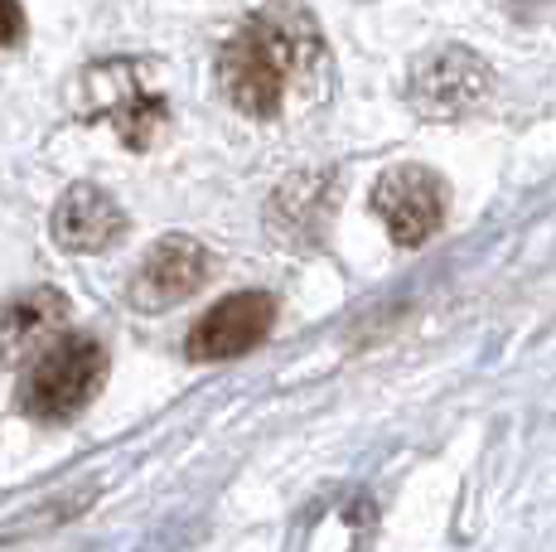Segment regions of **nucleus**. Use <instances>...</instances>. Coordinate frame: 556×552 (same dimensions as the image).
<instances>
[{
  "mask_svg": "<svg viewBox=\"0 0 556 552\" xmlns=\"http://www.w3.org/2000/svg\"><path fill=\"white\" fill-rule=\"evenodd\" d=\"M126 233V214L106 189L98 185H73L68 195L53 204V238L68 252H102Z\"/></svg>",
  "mask_w": 556,
  "mask_h": 552,
  "instance_id": "8",
  "label": "nucleus"
},
{
  "mask_svg": "<svg viewBox=\"0 0 556 552\" xmlns=\"http://www.w3.org/2000/svg\"><path fill=\"white\" fill-rule=\"evenodd\" d=\"M372 214L388 223L392 242L421 248L445 223V179L426 165H397L372 185Z\"/></svg>",
  "mask_w": 556,
  "mask_h": 552,
  "instance_id": "3",
  "label": "nucleus"
},
{
  "mask_svg": "<svg viewBox=\"0 0 556 552\" xmlns=\"http://www.w3.org/2000/svg\"><path fill=\"white\" fill-rule=\"evenodd\" d=\"M208 276V252L194 238L175 233V238H160L151 252L141 258V267L131 276V305L136 311H169L185 296H194Z\"/></svg>",
  "mask_w": 556,
  "mask_h": 552,
  "instance_id": "5",
  "label": "nucleus"
},
{
  "mask_svg": "<svg viewBox=\"0 0 556 552\" xmlns=\"http://www.w3.org/2000/svg\"><path fill=\"white\" fill-rule=\"evenodd\" d=\"M63 335H68V301L53 286L10 296L5 311H0V359L10 368H29Z\"/></svg>",
  "mask_w": 556,
  "mask_h": 552,
  "instance_id": "6",
  "label": "nucleus"
},
{
  "mask_svg": "<svg viewBox=\"0 0 556 552\" xmlns=\"http://www.w3.org/2000/svg\"><path fill=\"white\" fill-rule=\"evenodd\" d=\"M169 108L160 98H146V92H131L126 102H116L112 108V126L122 131L126 146H136V151H146V146L160 136V126H165Z\"/></svg>",
  "mask_w": 556,
  "mask_h": 552,
  "instance_id": "9",
  "label": "nucleus"
},
{
  "mask_svg": "<svg viewBox=\"0 0 556 552\" xmlns=\"http://www.w3.org/2000/svg\"><path fill=\"white\" fill-rule=\"evenodd\" d=\"M489 92V68L469 49H441L412 73V102L431 122H451Z\"/></svg>",
  "mask_w": 556,
  "mask_h": 552,
  "instance_id": "7",
  "label": "nucleus"
},
{
  "mask_svg": "<svg viewBox=\"0 0 556 552\" xmlns=\"http://www.w3.org/2000/svg\"><path fill=\"white\" fill-rule=\"evenodd\" d=\"M106 378V349L98 335L68 330L20 374V407L39 422H68L98 398Z\"/></svg>",
  "mask_w": 556,
  "mask_h": 552,
  "instance_id": "2",
  "label": "nucleus"
},
{
  "mask_svg": "<svg viewBox=\"0 0 556 552\" xmlns=\"http://www.w3.org/2000/svg\"><path fill=\"white\" fill-rule=\"evenodd\" d=\"M271 325H276L271 296L266 291H232L199 315L194 330L185 339V349H189V359H199V364H218V359H238V354H248V349H256L266 335H271Z\"/></svg>",
  "mask_w": 556,
  "mask_h": 552,
  "instance_id": "4",
  "label": "nucleus"
},
{
  "mask_svg": "<svg viewBox=\"0 0 556 552\" xmlns=\"http://www.w3.org/2000/svg\"><path fill=\"white\" fill-rule=\"evenodd\" d=\"M319 54V35L295 10H262L238 25V35L223 45L218 78L228 88V102L248 116L271 122L281 112L291 83L305 73V63Z\"/></svg>",
  "mask_w": 556,
  "mask_h": 552,
  "instance_id": "1",
  "label": "nucleus"
},
{
  "mask_svg": "<svg viewBox=\"0 0 556 552\" xmlns=\"http://www.w3.org/2000/svg\"><path fill=\"white\" fill-rule=\"evenodd\" d=\"M20 35H25V10H20L15 0H0V49L15 45Z\"/></svg>",
  "mask_w": 556,
  "mask_h": 552,
  "instance_id": "10",
  "label": "nucleus"
}]
</instances>
